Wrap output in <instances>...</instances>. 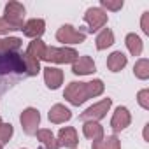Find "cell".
Masks as SVG:
<instances>
[{"mask_svg": "<svg viewBox=\"0 0 149 149\" xmlns=\"http://www.w3.org/2000/svg\"><path fill=\"white\" fill-rule=\"evenodd\" d=\"M95 42H97V49H98V51H104V49L111 47V46L114 44V33H112V30H111V28H104V30L97 35Z\"/></svg>", "mask_w": 149, "mask_h": 149, "instance_id": "obj_21", "label": "cell"}, {"mask_svg": "<svg viewBox=\"0 0 149 149\" xmlns=\"http://www.w3.org/2000/svg\"><path fill=\"white\" fill-rule=\"evenodd\" d=\"M105 86L102 79H93L90 83H77V81H72L68 83V86L65 88L63 98L72 104V105H83L86 100L100 97L104 93Z\"/></svg>", "mask_w": 149, "mask_h": 149, "instance_id": "obj_2", "label": "cell"}, {"mask_svg": "<svg viewBox=\"0 0 149 149\" xmlns=\"http://www.w3.org/2000/svg\"><path fill=\"white\" fill-rule=\"evenodd\" d=\"M13 133H14V128H13V125L11 123H4L2 126H0V144H7L9 140H11V137H13Z\"/></svg>", "mask_w": 149, "mask_h": 149, "instance_id": "obj_25", "label": "cell"}, {"mask_svg": "<svg viewBox=\"0 0 149 149\" xmlns=\"http://www.w3.org/2000/svg\"><path fill=\"white\" fill-rule=\"evenodd\" d=\"M25 6L19 4V2H7L6 4V9H4V19L9 21L14 28L21 30L23 25H25Z\"/></svg>", "mask_w": 149, "mask_h": 149, "instance_id": "obj_5", "label": "cell"}, {"mask_svg": "<svg viewBox=\"0 0 149 149\" xmlns=\"http://www.w3.org/2000/svg\"><path fill=\"white\" fill-rule=\"evenodd\" d=\"M58 144L63 146V147H68V149H76V146L79 144V137H77V132L76 128L72 126H65L58 132Z\"/></svg>", "mask_w": 149, "mask_h": 149, "instance_id": "obj_10", "label": "cell"}, {"mask_svg": "<svg viewBox=\"0 0 149 149\" xmlns=\"http://www.w3.org/2000/svg\"><path fill=\"white\" fill-rule=\"evenodd\" d=\"M133 74H135V77L140 79V81L149 79V60L147 58L137 60L135 65H133Z\"/></svg>", "mask_w": 149, "mask_h": 149, "instance_id": "obj_23", "label": "cell"}, {"mask_svg": "<svg viewBox=\"0 0 149 149\" xmlns=\"http://www.w3.org/2000/svg\"><path fill=\"white\" fill-rule=\"evenodd\" d=\"M0 149H2V144H0Z\"/></svg>", "mask_w": 149, "mask_h": 149, "instance_id": "obj_32", "label": "cell"}, {"mask_svg": "<svg viewBox=\"0 0 149 149\" xmlns=\"http://www.w3.org/2000/svg\"><path fill=\"white\" fill-rule=\"evenodd\" d=\"M137 102H139V105H140L142 109H146V111L149 109V90H147V88H144V90L139 91Z\"/></svg>", "mask_w": 149, "mask_h": 149, "instance_id": "obj_27", "label": "cell"}, {"mask_svg": "<svg viewBox=\"0 0 149 149\" xmlns=\"http://www.w3.org/2000/svg\"><path fill=\"white\" fill-rule=\"evenodd\" d=\"M140 28L146 35H149V11H146L142 14V19H140Z\"/></svg>", "mask_w": 149, "mask_h": 149, "instance_id": "obj_29", "label": "cell"}, {"mask_svg": "<svg viewBox=\"0 0 149 149\" xmlns=\"http://www.w3.org/2000/svg\"><path fill=\"white\" fill-rule=\"evenodd\" d=\"M19 121H21V128L26 135H35L39 130V123H40V112L35 107H26L21 112Z\"/></svg>", "mask_w": 149, "mask_h": 149, "instance_id": "obj_7", "label": "cell"}, {"mask_svg": "<svg viewBox=\"0 0 149 149\" xmlns=\"http://www.w3.org/2000/svg\"><path fill=\"white\" fill-rule=\"evenodd\" d=\"M47 118H49V121H51V123H54V125H61V123L70 121L72 112H70V109H68V107H65V105H61V104H54V105L49 109Z\"/></svg>", "mask_w": 149, "mask_h": 149, "instance_id": "obj_14", "label": "cell"}, {"mask_svg": "<svg viewBox=\"0 0 149 149\" xmlns=\"http://www.w3.org/2000/svg\"><path fill=\"white\" fill-rule=\"evenodd\" d=\"M2 125H4V121H2V118H0V126H2Z\"/></svg>", "mask_w": 149, "mask_h": 149, "instance_id": "obj_31", "label": "cell"}, {"mask_svg": "<svg viewBox=\"0 0 149 149\" xmlns=\"http://www.w3.org/2000/svg\"><path fill=\"white\" fill-rule=\"evenodd\" d=\"M107 19H109L107 13L102 7H90V9H86V13H84V21L88 25L86 32H90V33L98 32L100 28H104L107 25Z\"/></svg>", "mask_w": 149, "mask_h": 149, "instance_id": "obj_6", "label": "cell"}, {"mask_svg": "<svg viewBox=\"0 0 149 149\" xmlns=\"http://www.w3.org/2000/svg\"><path fill=\"white\" fill-rule=\"evenodd\" d=\"M126 63H128V58H126L121 51H114V53H111L109 58H107V68H109L111 72H119V70H123V68L126 67Z\"/></svg>", "mask_w": 149, "mask_h": 149, "instance_id": "obj_16", "label": "cell"}, {"mask_svg": "<svg viewBox=\"0 0 149 149\" xmlns=\"http://www.w3.org/2000/svg\"><path fill=\"white\" fill-rule=\"evenodd\" d=\"M44 70V81H46V86L49 90H58L61 84H63V72L56 67H46L42 68Z\"/></svg>", "mask_w": 149, "mask_h": 149, "instance_id": "obj_13", "label": "cell"}, {"mask_svg": "<svg viewBox=\"0 0 149 149\" xmlns=\"http://www.w3.org/2000/svg\"><path fill=\"white\" fill-rule=\"evenodd\" d=\"M35 135H37V140L42 144L44 149H60V144H58V140H56V137L53 135L51 130L42 128V130H37Z\"/></svg>", "mask_w": 149, "mask_h": 149, "instance_id": "obj_15", "label": "cell"}, {"mask_svg": "<svg viewBox=\"0 0 149 149\" xmlns=\"http://www.w3.org/2000/svg\"><path fill=\"white\" fill-rule=\"evenodd\" d=\"M56 40L61 44H81L86 40V33L76 30L72 25H61L56 32Z\"/></svg>", "mask_w": 149, "mask_h": 149, "instance_id": "obj_8", "label": "cell"}, {"mask_svg": "<svg viewBox=\"0 0 149 149\" xmlns=\"http://www.w3.org/2000/svg\"><path fill=\"white\" fill-rule=\"evenodd\" d=\"M125 44L130 51L132 56H140L142 54V49H144V44H142V39L137 35V33H128L126 39H125Z\"/></svg>", "mask_w": 149, "mask_h": 149, "instance_id": "obj_20", "label": "cell"}, {"mask_svg": "<svg viewBox=\"0 0 149 149\" xmlns=\"http://www.w3.org/2000/svg\"><path fill=\"white\" fill-rule=\"evenodd\" d=\"M111 105H112V98H104V100H100V102H97V104H93L91 107H88L81 116H79V119L81 121H100V119H104L105 116H107V112H109V109H111Z\"/></svg>", "mask_w": 149, "mask_h": 149, "instance_id": "obj_4", "label": "cell"}, {"mask_svg": "<svg viewBox=\"0 0 149 149\" xmlns=\"http://www.w3.org/2000/svg\"><path fill=\"white\" fill-rule=\"evenodd\" d=\"M23 60H25V65H26V72H28V76H37V74L42 70V68H40L39 60H35V58L28 56L26 53L23 54Z\"/></svg>", "mask_w": 149, "mask_h": 149, "instance_id": "obj_24", "label": "cell"}, {"mask_svg": "<svg viewBox=\"0 0 149 149\" xmlns=\"http://www.w3.org/2000/svg\"><path fill=\"white\" fill-rule=\"evenodd\" d=\"M18 28H14L9 21H6L4 18H0V35H9L11 32H16Z\"/></svg>", "mask_w": 149, "mask_h": 149, "instance_id": "obj_28", "label": "cell"}, {"mask_svg": "<svg viewBox=\"0 0 149 149\" xmlns=\"http://www.w3.org/2000/svg\"><path fill=\"white\" fill-rule=\"evenodd\" d=\"M83 133L91 142L93 140H100L104 137V126L100 123H97V121H86L84 126H83Z\"/></svg>", "mask_w": 149, "mask_h": 149, "instance_id": "obj_17", "label": "cell"}, {"mask_svg": "<svg viewBox=\"0 0 149 149\" xmlns=\"http://www.w3.org/2000/svg\"><path fill=\"white\" fill-rule=\"evenodd\" d=\"M21 39L19 37H0V54L4 53H18L21 49Z\"/></svg>", "mask_w": 149, "mask_h": 149, "instance_id": "obj_18", "label": "cell"}, {"mask_svg": "<svg viewBox=\"0 0 149 149\" xmlns=\"http://www.w3.org/2000/svg\"><path fill=\"white\" fill-rule=\"evenodd\" d=\"M28 77L23 54L4 53L0 54V95L13 90L18 83Z\"/></svg>", "mask_w": 149, "mask_h": 149, "instance_id": "obj_1", "label": "cell"}, {"mask_svg": "<svg viewBox=\"0 0 149 149\" xmlns=\"http://www.w3.org/2000/svg\"><path fill=\"white\" fill-rule=\"evenodd\" d=\"M46 47H47V46H46L40 39H35V40H32V42H30V46H28V49H26V54L40 61V60H44Z\"/></svg>", "mask_w": 149, "mask_h": 149, "instance_id": "obj_22", "label": "cell"}, {"mask_svg": "<svg viewBox=\"0 0 149 149\" xmlns=\"http://www.w3.org/2000/svg\"><path fill=\"white\" fill-rule=\"evenodd\" d=\"M91 147L93 149H121V140L116 135H109V137H102L100 140H93Z\"/></svg>", "mask_w": 149, "mask_h": 149, "instance_id": "obj_19", "label": "cell"}, {"mask_svg": "<svg viewBox=\"0 0 149 149\" xmlns=\"http://www.w3.org/2000/svg\"><path fill=\"white\" fill-rule=\"evenodd\" d=\"M147 128H149V125H146V126H144V140H146V142H149V137H147Z\"/></svg>", "mask_w": 149, "mask_h": 149, "instance_id": "obj_30", "label": "cell"}, {"mask_svg": "<svg viewBox=\"0 0 149 149\" xmlns=\"http://www.w3.org/2000/svg\"><path fill=\"white\" fill-rule=\"evenodd\" d=\"M95 70H97V65L90 56H79L72 63V72L76 74V76H90Z\"/></svg>", "mask_w": 149, "mask_h": 149, "instance_id": "obj_11", "label": "cell"}, {"mask_svg": "<svg viewBox=\"0 0 149 149\" xmlns=\"http://www.w3.org/2000/svg\"><path fill=\"white\" fill-rule=\"evenodd\" d=\"M130 123H132V114H130V111H128L126 107L119 105V107L114 111V114H112L111 128L118 133V132H123L125 128H128V126H130Z\"/></svg>", "mask_w": 149, "mask_h": 149, "instance_id": "obj_9", "label": "cell"}, {"mask_svg": "<svg viewBox=\"0 0 149 149\" xmlns=\"http://www.w3.org/2000/svg\"><path fill=\"white\" fill-rule=\"evenodd\" d=\"M23 33L26 35V37H30V39H40V35L46 32V21L44 19H40V18H33V19H30V21H26L25 25H23Z\"/></svg>", "mask_w": 149, "mask_h": 149, "instance_id": "obj_12", "label": "cell"}, {"mask_svg": "<svg viewBox=\"0 0 149 149\" xmlns=\"http://www.w3.org/2000/svg\"><path fill=\"white\" fill-rule=\"evenodd\" d=\"M79 58L77 51L74 47H46L44 61H53V63H74Z\"/></svg>", "mask_w": 149, "mask_h": 149, "instance_id": "obj_3", "label": "cell"}, {"mask_svg": "<svg viewBox=\"0 0 149 149\" xmlns=\"http://www.w3.org/2000/svg\"><path fill=\"white\" fill-rule=\"evenodd\" d=\"M100 6L102 9H107V11H121L123 9V0H100Z\"/></svg>", "mask_w": 149, "mask_h": 149, "instance_id": "obj_26", "label": "cell"}]
</instances>
